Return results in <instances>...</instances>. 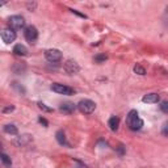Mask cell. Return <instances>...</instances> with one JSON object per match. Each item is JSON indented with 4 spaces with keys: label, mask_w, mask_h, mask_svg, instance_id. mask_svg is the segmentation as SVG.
Segmentation results:
<instances>
[{
    "label": "cell",
    "mask_w": 168,
    "mask_h": 168,
    "mask_svg": "<svg viewBox=\"0 0 168 168\" xmlns=\"http://www.w3.org/2000/svg\"><path fill=\"white\" fill-rule=\"evenodd\" d=\"M11 85H12V88H13V89L17 91V92L20 93V95H24V93H25V88H24V87H23L21 84H20V83H17V82H13Z\"/></svg>",
    "instance_id": "e0dca14e"
},
{
    "label": "cell",
    "mask_w": 168,
    "mask_h": 168,
    "mask_svg": "<svg viewBox=\"0 0 168 168\" xmlns=\"http://www.w3.org/2000/svg\"><path fill=\"white\" fill-rule=\"evenodd\" d=\"M2 39H3V42H5V43H11V42H13L16 39V32L13 30V29H4V30H2Z\"/></svg>",
    "instance_id": "ba28073f"
},
{
    "label": "cell",
    "mask_w": 168,
    "mask_h": 168,
    "mask_svg": "<svg viewBox=\"0 0 168 168\" xmlns=\"http://www.w3.org/2000/svg\"><path fill=\"white\" fill-rule=\"evenodd\" d=\"M33 140L32 135H29V134H23V135H20L17 137V139L15 140V145L18 146V147H21V146H28L30 142Z\"/></svg>",
    "instance_id": "9c48e42d"
},
{
    "label": "cell",
    "mask_w": 168,
    "mask_h": 168,
    "mask_svg": "<svg viewBox=\"0 0 168 168\" xmlns=\"http://www.w3.org/2000/svg\"><path fill=\"white\" fill-rule=\"evenodd\" d=\"M45 58L50 63H57L62 59V53L57 49H49L45 51Z\"/></svg>",
    "instance_id": "8992f818"
},
{
    "label": "cell",
    "mask_w": 168,
    "mask_h": 168,
    "mask_svg": "<svg viewBox=\"0 0 168 168\" xmlns=\"http://www.w3.org/2000/svg\"><path fill=\"white\" fill-rule=\"evenodd\" d=\"M76 106L78 105H75L74 103H63V104H60V106H59V110L60 112H63V113H66V114H71V113H74L76 110Z\"/></svg>",
    "instance_id": "30bf717a"
},
{
    "label": "cell",
    "mask_w": 168,
    "mask_h": 168,
    "mask_svg": "<svg viewBox=\"0 0 168 168\" xmlns=\"http://www.w3.org/2000/svg\"><path fill=\"white\" fill-rule=\"evenodd\" d=\"M55 138H57V140H58V143H59V145L66 146V147H70V143L67 142V139H66V135H64V131H63V130L57 131Z\"/></svg>",
    "instance_id": "7c38bea8"
},
{
    "label": "cell",
    "mask_w": 168,
    "mask_h": 168,
    "mask_svg": "<svg viewBox=\"0 0 168 168\" xmlns=\"http://www.w3.org/2000/svg\"><path fill=\"white\" fill-rule=\"evenodd\" d=\"M9 28L13 29V30H20L25 28V20L23 16H18V15H15V16H11L9 17Z\"/></svg>",
    "instance_id": "5b68a950"
},
{
    "label": "cell",
    "mask_w": 168,
    "mask_h": 168,
    "mask_svg": "<svg viewBox=\"0 0 168 168\" xmlns=\"http://www.w3.org/2000/svg\"><path fill=\"white\" fill-rule=\"evenodd\" d=\"M13 53H15L16 55H18V57H24V55L28 54V49H26L24 45L18 43V45H16L15 48H13Z\"/></svg>",
    "instance_id": "4fadbf2b"
},
{
    "label": "cell",
    "mask_w": 168,
    "mask_h": 168,
    "mask_svg": "<svg viewBox=\"0 0 168 168\" xmlns=\"http://www.w3.org/2000/svg\"><path fill=\"white\" fill-rule=\"evenodd\" d=\"M108 126H109V129H110L112 131H116V130L118 129V126H120V118L116 117V116L110 117L109 121H108Z\"/></svg>",
    "instance_id": "5bb4252c"
},
{
    "label": "cell",
    "mask_w": 168,
    "mask_h": 168,
    "mask_svg": "<svg viewBox=\"0 0 168 168\" xmlns=\"http://www.w3.org/2000/svg\"><path fill=\"white\" fill-rule=\"evenodd\" d=\"M38 108L41 110H43V112H53V108H49V106L46 104H43V103H38Z\"/></svg>",
    "instance_id": "44dd1931"
},
{
    "label": "cell",
    "mask_w": 168,
    "mask_h": 168,
    "mask_svg": "<svg viewBox=\"0 0 168 168\" xmlns=\"http://www.w3.org/2000/svg\"><path fill=\"white\" fill-rule=\"evenodd\" d=\"M12 70H13V72H15V74H18V75H20V74H23L26 70V66L24 63H16L15 66H13Z\"/></svg>",
    "instance_id": "2e32d148"
},
{
    "label": "cell",
    "mask_w": 168,
    "mask_h": 168,
    "mask_svg": "<svg viewBox=\"0 0 168 168\" xmlns=\"http://www.w3.org/2000/svg\"><path fill=\"white\" fill-rule=\"evenodd\" d=\"M72 13H75V15H78V16H80V17H83V18H87V16L85 15H83V13H80V12H78L76 9H70Z\"/></svg>",
    "instance_id": "d4e9b609"
},
{
    "label": "cell",
    "mask_w": 168,
    "mask_h": 168,
    "mask_svg": "<svg viewBox=\"0 0 168 168\" xmlns=\"http://www.w3.org/2000/svg\"><path fill=\"white\" fill-rule=\"evenodd\" d=\"M36 5H37L36 3H28V4H26V7H28V8H29L30 11L34 9V8H36Z\"/></svg>",
    "instance_id": "4316f807"
},
{
    "label": "cell",
    "mask_w": 168,
    "mask_h": 168,
    "mask_svg": "<svg viewBox=\"0 0 168 168\" xmlns=\"http://www.w3.org/2000/svg\"><path fill=\"white\" fill-rule=\"evenodd\" d=\"M106 59H108V57H106L105 54H99V55L95 57V60H96V62H99V63L104 62V60H106Z\"/></svg>",
    "instance_id": "7402d4cb"
},
{
    "label": "cell",
    "mask_w": 168,
    "mask_h": 168,
    "mask_svg": "<svg viewBox=\"0 0 168 168\" xmlns=\"http://www.w3.org/2000/svg\"><path fill=\"white\" fill-rule=\"evenodd\" d=\"M38 121H39V122H41L43 126H48V125H49V122H48V121H46L43 117H39V118H38Z\"/></svg>",
    "instance_id": "484cf974"
},
{
    "label": "cell",
    "mask_w": 168,
    "mask_h": 168,
    "mask_svg": "<svg viewBox=\"0 0 168 168\" xmlns=\"http://www.w3.org/2000/svg\"><path fill=\"white\" fill-rule=\"evenodd\" d=\"M162 133H163V135L168 137V121L163 125V127H162Z\"/></svg>",
    "instance_id": "603a6c76"
},
{
    "label": "cell",
    "mask_w": 168,
    "mask_h": 168,
    "mask_svg": "<svg viewBox=\"0 0 168 168\" xmlns=\"http://www.w3.org/2000/svg\"><path fill=\"white\" fill-rule=\"evenodd\" d=\"M2 162H3V164L7 167V168H9L11 165H12V160H11V158L7 155V154H2Z\"/></svg>",
    "instance_id": "ac0fdd59"
},
{
    "label": "cell",
    "mask_w": 168,
    "mask_h": 168,
    "mask_svg": "<svg viewBox=\"0 0 168 168\" xmlns=\"http://www.w3.org/2000/svg\"><path fill=\"white\" fill-rule=\"evenodd\" d=\"M78 109L82 113H84V114H91V113H93V110L96 109V104L89 99H84V100H80L79 101Z\"/></svg>",
    "instance_id": "7a4b0ae2"
},
{
    "label": "cell",
    "mask_w": 168,
    "mask_h": 168,
    "mask_svg": "<svg viewBox=\"0 0 168 168\" xmlns=\"http://www.w3.org/2000/svg\"><path fill=\"white\" fill-rule=\"evenodd\" d=\"M160 100L158 93H147L142 97V101L143 103H147V104H156Z\"/></svg>",
    "instance_id": "8fae6325"
},
{
    "label": "cell",
    "mask_w": 168,
    "mask_h": 168,
    "mask_svg": "<svg viewBox=\"0 0 168 168\" xmlns=\"http://www.w3.org/2000/svg\"><path fill=\"white\" fill-rule=\"evenodd\" d=\"M160 110L165 114H168V100H164V101L160 103Z\"/></svg>",
    "instance_id": "ffe728a7"
},
{
    "label": "cell",
    "mask_w": 168,
    "mask_h": 168,
    "mask_svg": "<svg viewBox=\"0 0 168 168\" xmlns=\"http://www.w3.org/2000/svg\"><path fill=\"white\" fill-rule=\"evenodd\" d=\"M134 72L138 74V75H146V70H145V67H143V66H140V64L134 66Z\"/></svg>",
    "instance_id": "d6986e66"
},
{
    "label": "cell",
    "mask_w": 168,
    "mask_h": 168,
    "mask_svg": "<svg viewBox=\"0 0 168 168\" xmlns=\"http://www.w3.org/2000/svg\"><path fill=\"white\" fill-rule=\"evenodd\" d=\"M63 69L69 75H75V74H78L80 71V66L75 62V60L69 59V60H66V63L63 64Z\"/></svg>",
    "instance_id": "52a82bcc"
},
{
    "label": "cell",
    "mask_w": 168,
    "mask_h": 168,
    "mask_svg": "<svg viewBox=\"0 0 168 168\" xmlns=\"http://www.w3.org/2000/svg\"><path fill=\"white\" fill-rule=\"evenodd\" d=\"M4 131H5L7 134H11V135H16V134L18 133L17 127L13 125V124H7V125L4 126Z\"/></svg>",
    "instance_id": "9a60e30c"
},
{
    "label": "cell",
    "mask_w": 168,
    "mask_h": 168,
    "mask_svg": "<svg viewBox=\"0 0 168 168\" xmlns=\"http://www.w3.org/2000/svg\"><path fill=\"white\" fill-rule=\"evenodd\" d=\"M13 110H15V106L11 105V106H7V108H4V109H3V113H7V112H13Z\"/></svg>",
    "instance_id": "cb8c5ba5"
},
{
    "label": "cell",
    "mask_w": 168,
    "mask_h": 168,
    "mask_svg": "<svg viewBox=\"0 0 168 168\" xmlns=\"http://www.w3.org/2000/svg\"><path fill=\"white\" fill-rule=\"evenodd\" d=\"M51 89L54 91L55 93H59V95H64V96H71L75 93L74 88L69 85H64V84H59V83H54L51 85Z\"/></svg>",
    "instance_id": "277c9868"
},
{
    "label": "cell",
    "mask_w": 168,
    "mask_h": 168,
    "mask_svg": "<svg viewBox=\"0 0 168 168\" xmlns=\"http://www.w3.org/2000/svg\"><path fill=\"white\" fill-rule=\"evenodd\" d=\"M126 122H127V126L130 127V130H133V131L140 130L143 126V121L139 118L138 112L135 109L129 112V114H127V117H126Z\"/></svg>",
    "instance_id": "6da1fadb"
},
{
    "label": "cell",
    "mask_w": 168,
    "mask_h": 168,
    "mask_svg": "<svg viewBox=\"0 0 168 168\" xmlns=\"http://www.w3.org/2000/svg\"><path fill=\"white\" fill-rule=\"evenodd\" d=\"M24 36H25V39L30 45H34L37 42V39H38V30H37L36 26L29 25V26H26V28L24 29Z\"/></svg>",
    "instance_id": "3957f363"
}]
</instances>
